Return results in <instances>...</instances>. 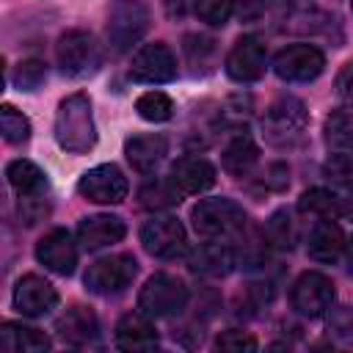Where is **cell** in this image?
Instances as JSON below:
<instances>
[{
    "label": "cell",
    "instance_id": "1",
    "mask_svg": "<svg viewBox=\"0 0 353 353\" xmlns=\"http://www.w3.org/2000/svg\"><path fill=\"white\" fill-rule=\"evenodd\" d=\"M55 141L69 154H85L97 143V127L91 113V99L85 94H69L61 99L55 113Z\"/></svg>",
    "mask_w": 353,
    "mask_h": 353
},
{
    "label": "cell",
    "instance_id": "2",
    "mask_svg": "<svg viewBox=\"0 0 353 353\" xmlns=\"http://www.w3.org/2000/svg\"><path fill=\"white\" fill-rule=\"evenodd\" d=\"M190 223L199 237L204 240H226L243 232L245 226V210L232 199H201L190 210Z\"/></svg>",
    "mask_w": 353,
    "mask_h": 353
},
{
    "label": "cell",
    "instance_id": "3",
    "mask_svg": "<svg viewBox=\"0 0 353 353\" xmlns=\"http://www.w3.org/2000/svg\"><path fill=\"white\" fill-rule=\"evenodd\" d=\"M55 58L66 77L83 80L102 66V47L88 30H66L55 44Z\"/></svg>",
    "mask_w": 353,
    "mask_h": 353
},
{
    "label": "cell",
    "instance_id": "4",
    "mask_svg": "<svg viewBox=\"0 0 353 353\" xmlns=\"http://www.w3.org/2000/svg\"><path fill=\"white\" fill-rule=\"evenodd\" d=\"M188 284L171 273H154L138 292V312L146 317H174L188 306Z\"/></svg>",
    "mask_w": 353,
    "mask_h": 353
},
{
    "label": "cell",
    "instance_id": "5",
    "mask_svg": "<svg viewBox=\"0 0 353 353\" xmlns=\"http://www.w3.org/2000/svg\"><path fill=\"white\" fill-rule=\"evenodd\" d=\"M152 14L141 0H119L108 14V44L113 52H127L149 30Z\"/></svg>",
    "mask_w": 353,
    "mask_h": 353
},
{
    "label": "cell",
    "instance_id": "6",
    "mask_svg": "<svg viewBox=\"0 0 353 353\" xmlns=\"http://www.w3.org/2000/svg\"><path fill=\"white\" fill-rule=\"evenodd\" d=\"M262 130L265 138L276 146H290L295 143L303 130H306V108L295 97H279L276 102L268 105L262 116Z\"/></svg>",
    "mask_w": 353,
    "mask_h": 353
},
{
    "label": "cell",
    "instance_id": "7",
    "mask_svg": "<svg viewBox=\"0 0 353 353\" xmlns=\"http://www.w3.org/2000/svg\"><path fill=\"white\" fill-rule=\"evenodd\" d=\"M138 276V262L132 254H110L97 259L85 270V290L94 295H119Z\"/></svg>",
    "mask_w": 353,
    "mask_h": 353
},
{
    "label": "cell",
    "instance_id": "8",
    "mask_svg": "<svg viewBox=\"0 0 353 353\" xmlns=\"http://www.w3.org/2000/svg\"><path fill=\"white\" fill-rule=\"evenodd\" d=\"M334 281L325 276V273H317V270H306L301 273L292 287H290V303L292 309L301 314V317H323L325 312H331L334 306Z\"/></svg>",
    "mask_w": 353,
    "mask_h": 353
},
{
    "label": "cell",
    "instance_id": "9",
    "mask_svg": "<svg viewBox=\"0 0 353 353\" xmlns=\"http://www.w3.org/2000/svg\"><path fill=\"white\" fill-rule=\"evenodd\" d=\"M141 245L146 254L157 259H176L188 248V234L179 218L174 215H154L141 226Z\"/></svg>",
    "mask_w": 353,
    "mask_h": 353
},
{
    "label": "cell",
    "instance_id": "10",
    "mask_svg": "<svg viewBox=\"0 0 353 353\" xmlns=\"http://www.w3.org/2000/svg\"><path fill=\"white\" fill-rule=\"evenodd\" d=\"M323 69H325V55L306 41L287 44L273 58V72L287 83H309L320 77Z\"/></svg>",
    "mask_w": 353,
    "mask_h": 353
},
{
    "label": "cell",
    "instance_id": "11",
    "mask_svg": "<svg viewBox=\"0 0 353 353\" xmlns=\"http://www.w3.org/2000/svg\"><path fill=\"white\" fill-rule=\"evenodd\" d=\"M77 193L85 201H94V204H121L130 193V182H127V176L119 165L102 163V165L88 168L80 176Z\"/></svg>",
    "mask_w": 353,
    "mask_h": 353
},
{
    "label": "cell",
    "instance_id": "12",
    "mask_svg": "<svg viewBox=\"0 0 353 353\" xmlns=\"http://www.w3.org/2000/svg\"><path fill=\"white\" fill-rule=\"evenodd\" d=\"M174 77H176V58L168 44L154 41L135 52L132 66H130V80L160 85V83H171Z\"/></svg>",
    "mask_w": 353,
    "mask_h": 353
},
{
    "label": "cell",
    "instance_id": "13",
    "mask_svg": "<svg viewBox=\"0 0 353 353\" xmlns=\"http://www.w3.org/2000/svg\"><path fill=\"white\" fill-rule=\"evenodd\" d=\"M226 74L234 83H256L265 74L268 66V52L265 44L256 36H243L234 41V47L226 55Z\"/></svg>",
    "mask_w": 353,
    "mask_h": 353
},
{
    "label": "cell",
    "instance_id": "14",
    "mask_svg": "<svg viewBox=\"0 0 353 353\" xmlns=\"http://www.w3.org/2000/svg\"><path fill=\"white\" fill-rule=\"evenodd\" d=\"M58 306V290L36 273H28L14 287V309L22 317H44Z\"/></svg>",
    "mask_w": 353,
    "mask_h": 353
},
{
    "label": "cell",
    "instance_id": "15",
    "mask_svg": "<svg viewBox=\"0 0 353 353\" xmlns=\"http://www.w3.org/2000/svg\"><path fill=\"white\" fill-rule=\"evenodd\" d=\"M36 259L58 276H72L77 265V245L66 229H52L36 243Z\"/></svg>",
    "mask_w": 353,
    "mask_h": 353
},
{
    "label": "cell",
    "instance_id": "16",
    "mask_svg": "<svg viewBox=\"0 0 353 353\" xmlns=\"http://www.w3.org/2000/svg\"><path fill=\"white\" fill-rule=\"evenodd\" d=\"M168 179L174 182V188L182 193V196H199L204 190H210L218 179V171L215 165L207 160V157H199V154H188V157H179L174 165H171V174Z\"/></svg>",
    "mask_w": 353,
    "mask_h": 353
},
{
    "label": "cell",
    "instance_id": "17",
    "mask_svg": "<svg viewBox=\"0 0 353 353\" xmlns=\"http://www.w3.org/2000/svg\"><path fill=\"white\" fill-rule=\"evenodd\" d=\"M127 234V226L119 215H88L77 226V243L85 251L110 248L113 243H121Z\"/></svg>",
    "mask_w": 353,
    "mask_h": 353
},
{
    "label": "cell",
    "instance_id": "18",
    "mask_svg": "<svg viewBox=\"0 0 353 353\" xmlns=\"http://www.w3.org/2000/svg\"><path fill=\"white\" fill-rule=\"evenodd\" d=\"M347 248V240H345V232L336 221L331 218H320L312 232H309V243H306V251L314 262H323V265H334Z\"/></svg>",
    "mask_w": 353,
    "mask_h": 353
},
{
    "label": "cell",
    "instance_id": "19",
    "mask_svg": "<svg viewBox=\"0 0 353 353\" xmlns=\"http://www.w3.org/2000/svg\"><path fill=\"white\" fill-rule=\"evenodd\" d=\"M124 154L138 174H152L168 154V141L160 132H143L124 141Z\"/></svg>",
    "mask_w": 353,
    "mask_h": 353
},
{
    "label": "cell",
    "instance_id": "20",
    "mask_svg": "<svg viewBox=\"0 0 353 353\" xmlns=\"http://www.w3.org/2000/svg\"><path fill=\"white\" fill-rule=\"evenodd\" d=\"M188 265H190V270L199 273V276L221 279V276L232 273V268H234V251H232V245L223 243V240H207V243H201V245L190 254Z\"/></svg>",
    "mask_w": 353,
    "mask_h": 353
},
{
    "label": "cell",
    "instance_id": "21",
    "mask_svg": "<svg viewBox=\"0 0 353 353\" xmlns=\"http://www.w3.org/2000/svg\"><path fill=\"white\" fill-rule=\"evenodd\" d=\"M116 347L119 350H130V353L157 347V331L152 325V317H146L143 312L124 314L116 323Z\"/></svg>",
    "mask_w": 353,
    "mask_h": 353
},
{
    "label": "cell",
    "instance_id": "22",
    "mask_svg": "<svg viewBox=\"0 0 353 353\" xmlns=\"http://www.w3.org/2000/svg\"><path fill=\"white\" fill-rule=\"evenodd\" d=\"M55 331L61 334V339L66 345L83 347V345H91L99 336V323H97V314L88 306H72L63 317H58Z\"/></svg>",
    "mask_w": 353,
    "mask_h": 353
},
{
    "label": "cell",
    "instance_id": "23",
    "mask_svg": "<svg viewBox=\"0 0 353 353\" xmlns=\"http://www.w3.org/2000/svg\"><path fill=\"white\" fill-rule=\"evenodd\" d=\"M50 336L33 325L22 323H3L0 328V347L6 353H41L50 350Z\"/></svg>",
    "mask_w": 353,
    "mask_h": 353
},
{
    "label": "cell",
    "instance_id": "24",
    "mask_svg": "<svg viewBox=\"0 0 353 353\" xmlns=\"http://www.w3.org/2000/svg\"><path fill=\"white\" fill-rule=\"evenodd\" d=\"M259 160V146L254 143V138L248 135H237L226 143L223 149V157H221V165L226 174L232 176H245Z\"/></svg>",
    "mask_w": 353,
    "mask_h": 353
},
{
    "label": "cell",
    "instance_id": "25",
    "mask_svg": "<svg viewBox=\"0 0 353 353\" xmlns=\"http://www.w3.org/2000/svg\"><path fill=\"white\" fill-rule=\"evenodd\" d=\"M323 138L325 146L334 152H350L353 149V108H336L323 121Z\"/></svg>",
    "mask_w": 353,
    "mask_h": 353
},
{
    "label": "cell",
    "instance_id": "26",
    "mask_svg": "<svg viewBox=\"0 0 353 353\" xmlns=\"http://www.w3.org/2000/svg\"><path fill=\"white\" fill-rule=\"evenodd\" d=\"M6 176H8L11 188H14L19 196H25V199L39 196V193L44 190V185H47L44 171H41L36 163H30V160H11L8 168H6Z\"/></svg>",
    "mask_w": 353,
    "mask_h": 353
},
{
    "label": "cell",
    "instance_id": "27",
    "mask_svg": "<svg viewBox=\"0 0 353 353\" xmlns=\"http://www.w3.org/2000/svg\"><path fill=\"white\" fill-rule=\"evenodd\" d=\"M298 210L301 212H312L317 218H336L342 215V199H339V190H328V188H312L301 196L298 201Z\"/></svg>",
    "mask_w": 353,
    "mask_h": 353
},
{
    "label": "cell",
    "instance_id": "28",
    "mask_svg": "<svg viewBox=\"0 0 353 353\" xmlns=\"http://www.w3.org/2000/svg\"><path fill=\"white\" fill-rule=\"evenodd\" d=\"M135 110L143 121L160 124V121H168L174 116V99L163 91H146L135 99Z\"/></svg>",
    "mask_w": 353,
    "mask_h": 353
},
{
    "label": "cell",
    "instance_id": "29",
    "mask_svg": "<svg viewBox=\"0 0 353 353\" xmlns=\"http://www.w3.org/2000/svg\"><path fill=\"white\" fill-rule=\"evenodd\" d=\"M179 196H182V193L174 188L171 179H149V182L138 190L141 207H149V210H163V207L179 204Z\"/></svg>",
    "mask_w": 353,
    "mask_h": 353
},
{
    "label": "cell",
    "instance_id": "30",
    "mask_svg": "<svg viewBox=\"0 0 353 353\" xmlns=\"http://www.w3.org/2000/svg\"><path fill=\"white\" fill-rule=\"evenodd\" d=\"M0 127H3L6 143H14L17 146V143H25L30 138V121L14 105H3L0 108Z\"/></svg>",
    "mask_w": 353,
    "mask_h": 353
},
{
    "label": "cell",
    "instance_id": "31",
    "mask_svg": "<svg viewBox=\"0 0 353 353\" xmlns=\"http://www.w3.org/2000/svg\"><path fill=\"white\" fill-rule=\"evenodd\" d=\"M265 237L273 248H290L295 240V229H292V218L287 215V210H279L270 215L268 226H265Z\"/></svg>",
    "mask_w": 353,
    "mask_h": 353
},
{
    "label": "cell",
    "instance_id": "32",
    "mask_svg": "<svg viewBox=\"0 0 353 353\" xmlns=\"http://www.w3.org/2000/svg\"><path fill=\"white\" fill-rule=\"evenodd\" d=\"M237 0H196V17L210 28H223Z\"/></svg>",
    "mask_w": 353,
    "mask_h": 353
},
{
    "label": "cell",
    "instance_id": "33",
    "mask_svg": "<svg viewBox=\"0 0 353 353\" xmlns=\"http://www.w3.org/2000/svg\"><path fill=\"white\" fill-rule=\"evenodd\" d=\"M47 80V66L36 58L30 61H22L17 69H14V85L19 91H36L41 83Z\"/></svg>",
    "mask_w": 353,
    "mask_h": 353
},
{
    "label": "cell",
    "instance_id": "34",
    "mask_svg": "<svg viewBox=\"0 0 353 353\" xmlns=\"http://www.w3.org/2000/svg\"><path fill=\"white\" fill-rule=\"evenodd\" d=\"M215 347H218V350H226V353H248V350H256V347H259V342H256V336H254V334H248V331L229 328V331L218 334Z\"/></svg>",
    "mask_w": 353,
    "mask_h": 353
},
{
    "label": "cell",
    "instance_id": "35",
    "mask_svg": "<svg viewBox=\"0 0 353 353\" xmlns=\"http://www.w3.org/2000/svg\"><path fill=\"white\" fill-rule=\"evenodd\" d=\"M328 328L336 334V336H345V339H353V303L347 306H339L331 320H328Z\"/></svg>",
    "mask_w": 353,
    "mask_h": 353
},
{
    "label": "cell",
    "instance_id": "36",
    "mask_svg": "<svg viewBox=\"0 0 353 353\" xmlns=\"http://www.w3.org/2000/svg\"><path fill=\"white\" fill-rule=\"evenodd\" d=\"M334 88H336L339 99H345V102L353 105V61H347V63L339 69V74H336V80H334Z\"/></svg>",
    "mask_w": 353,
    "mask_h": 353
},
{
    "label": "cell",
    "instance_id": "37",
    "mask_svg": "<svg viewBox=\"0 0 353 353\" xmlns=\"http://www.w3.org/2000/svg\"><path fill=\"white\" fill-rule=\"evenodd\" d=\"M268 8V0H240V17L243 19H254Z\"/></svg>",
    "mask_w": 353,
    "mask_h": 353
},
{
    "label": "cell",
    "instance_id": "38",
    "mask_svg": "<svg viewBox=\"0 0 353 353\" xmlns=\"http://www.w3.org/2000/svg\"><path fill=\"white\" fill-rule=\"evenodd\" d=\"M347 270L353 273V237H350V243H347Z\"/></svg>",
    "mask_w": 353,
    "mask_h": 353
},
{
    "label": "cell",
    "instance_id": "39",
    "mask_svg": "<svg viewBox=\"0 0 353 353\" xmlns=\"http://www.w3.org/2000/svg\"><path fill=\"white\" fill-rule=\"evenodd\" d=\"M350 6H353V0H350Z\"/></svg>",
    "mask_w": 353,
    "mask_h": 353
}]
</instances>
